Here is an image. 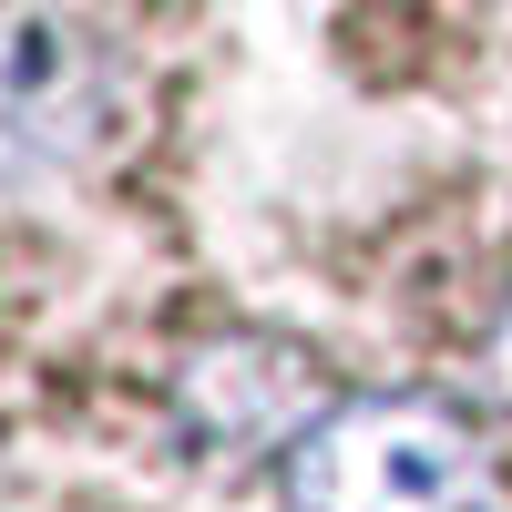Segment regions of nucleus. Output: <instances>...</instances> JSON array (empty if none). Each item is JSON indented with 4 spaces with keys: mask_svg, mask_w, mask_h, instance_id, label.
I'll return each mask as SVG.
<instances>
[{
    "mask_svg": "<svg viewBox=\"0 0 512 512\" xmlns=\"http://www.w3.org/2000/svg\"><path fill=\"white\" fill-rule=\"evenodd\" d=\"M287 512H492V472L441 400H338L287 441Z\"/></svg>",
    "mask_w": 512,
    "mask_h": 512,
    "instance_id": "f257e3e1",
    "label": "nucleus"
},
{
    "mask_svg": "<svg viewBox=\"0 0 512 512\" xmlns=\"http://www.w3.org/2000/svg\"><path fill=\"white\" fill-rule=\"evenodd\" d=\"M103 123H113V72L93 41L52 11L0 21V185L82 164Z\"/></svg>",
    "mask_w": 512,
    "mask_h": 512,
    "instance_id": "f03ea898",
    "label": "nucleus"
},
{
    "mask_svg": "<svg viewBox=\"0 0 512 512\" xmlns=\"http://www.w3.org/2000/svg\"><path fill=\"white\" fill-rule=\"evenodd\" d=\"M492 369H502V390H512V318H502V338H492Z\"/></svg>",
    "mask_w": 512,
    "mask_h": 512,
    "instance_id": "7ed1b4c3",
    "label": "nucleus"
}]
</instances>
